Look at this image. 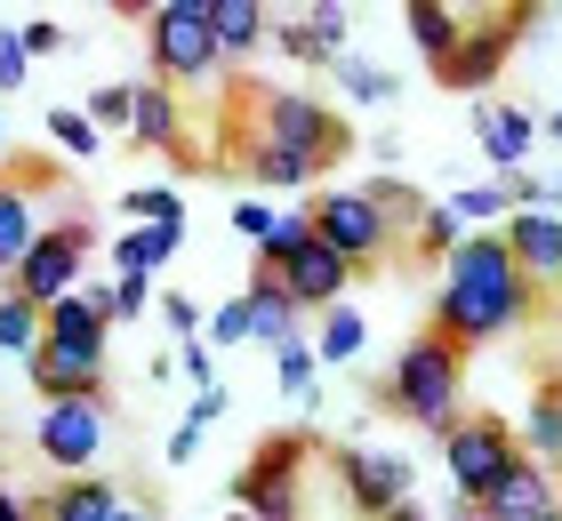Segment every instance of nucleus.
<instances>
[{
	"instance_id": "nucleus-31",
	"label": "nucleus",
	"mask_w": 562,
	"mask_h": 521,
	"mask_svg": "<svg viewBox=\"0 0 562 521\" xmlns=\"http://www.w3.org/2000/svg\"><path fill=\"white\" fill-rule=\"evenodd\" d=\"M48 137H57L72 161H105V128H97L81 104H48Z\"/></svg>"
},
{
	"instance_id": "nucleus-40",
	"label": "nucleus",
	"mask_w": 562,
	"mask_h": 521,
	"mask_svg": "<svg viewBox=\"0 0 562 521\" xmlns=\"http://www.w3.org/2000/svg\"><path fill=\"white\" fill-rule=\"evenodd\" d=\"M24 72H33V48L16 24H0V89H24Z\"/></svg>"
},
{
	"instance_id": "nucleus-42",
	"label": "nucleus",
	"mask_w": 562,
	"mask_h": 521,
	"mask_svg": "<svg viewBox=\"0 0 562 521\" xmlns=\"http://www.w3.org/2000/svg\"><path fill=\"white\" fill-rule=\"evenodd\" d=\"M16 33H24V48H33V57H57V48L72 41V33H65V24H57V16H24V24H16Z\"/></svg>"
},
{
	"instance_id": "nucleus-16",
	"label": "nucleus",
	"mask_w": 562,
	"mask_h": 521,
	"mask_svg": "<svg viewBox=\"0 0 562 521\" xmlns=\"http://www.w3.org/2000/svg\"><path fill=\"white\" fill-rule=\"evenodd\" d=\"M498 233L515 249V265L530 273V290H562V217L554 208H515Z\"/></svg>"
},
{
	"instance_id": "nucleus-51",
	"label": "nucleus",
	"mask_w": 562,
	"mask_h": 521,
	"mask_svg": "<svg viewBox=\"0 0 562 521\" xmlns=\"http://www.w3.org/2000/svg\"><path fill=\"white\" fill-rule=\"evenodd\" d=\"M547 128H554V137H562V104H554V113H547Z\"/></svg>"
},
{
	"instance_id": "nucleus-29",
	"label": "nucleus",
	"mask_w": 562,
	"mask_h": 521,
	"mask_svg": "<svg viewBox=\"0 0 562 521\" xmlns=\"http://www.w3.org/2000/svg\"><path fill=\"white\" fill-rule=\"evenodd\" d=\"M273 377H281V394H297L305 409H322V361H314V337L281 346V353H273Z\"/></svg>"
},
{
	"instance_id": "nucleus-19",
	"label": "nucleus",
	"mask_w": 562,
	"mask_h": 521,
	"mask_svg": "<svg viewBox=\"0 0 562 521\" xmlns=\"http://www.w3.org/2000/svg\"><path fill=\"white\" fill-rule=\"evenodd\" d=\"M241 152H249V185H258L266 201H273V193H305V201L322 193V169L305 161V152H290V145H273V137H249Z\"/></svg>"
},
{
	"instance_id": "nucleus-14",
	"label": "nucleus",
	"mask_w": 562,
	"mask_h": 521,
	"mask_svg": "<svg viewBox=\"0 0 562 521\" xmlns=\"http://www.w3.org/2000/svg\"><path fill=\"white\" fill-rule=\"evenodd\" d=\"M346 33H353V16L338 9V0H314V9L273 16V48H281V57H297V65H338L346 57Z\"/></svg>"
},
{
	"instance_id": "nucleus-26",
	"label": "nucleus",
	"mask_w": 562,
	"mask_h": 521,
	"mask_svg": "<svg viewBox=\"0 0 562 521\" xmlns=\"http://www.w3.org/2000/svg\"><path fill=\"white\" fill-rule=\"evenodd\" d=\"M362 346H370V321H362V305H329L322 313V329H314V361L322 370H346V361H362Z\"/></svg>"
},
{
	"instance_id": "nucleus-8",
	"label": "nucleus",
	"mask_w": 562,
	"mask_h": 521,
	"mask_svg": "<svg viewBox=\"0 0 562 521\" xmlns=\"http://www.w3.org/2000/svg\"><path fill=\"white\" fill-rule=\"evenodd\" d=\"M105 441H113V401L105 394H81V401H41L33 417V450L57 465V474H89L97 457H105Z\"/></svg>"
},
{
	"instance_id": "nucleus-33",
	"label": "nucleus",
	"mask_w": 562,
	"mask_h": 521,
	"mask_svg": "<svg viewBox=\"0 0 562 521\" xmlns=\"http://www.w3.org/2000/svg\"><path fill=\"white\" fill-rule=\"evenodd\" d=\"M362 193H370V201H378V208H386V217H394V233H418V217L434 208V201H426V193L411 185V177H394V169L378 177V185H362Z\"/></svg>"
},
{
	"instance_id": "nucleus-38",
	"label": "nucleus",
	"mask_w": 562,
	"mask_h": 521,
	"mask_svg": "<svg viewBox=\"0 0 562 521\" xmlns=\"http://www.w3.org/2000/svg\"><path fill=\"white\" fill-rule=\"evenodd\" d=\"M234 233H241L249 249H266L273 233H281V208H273L266 193H249V201H234Z\"/></svg>"
},
{
	"instance_id": "nucleus-50",
	"label": "nucleus",
	"mask_w": 562,
	"mask_h": 521,
	"mask_svg": "<svg viewBox=\"0 0 562 521\" xmlns=\"http://www.w3.org/2000/svg\"><path fill=\"white\" fill-rule=\"evenodd\" d=\"M9 152H16V137H9V104H0V169H9Z\"/></svg>"
},
{
	"instance_id": "nucleus-21",
	"label": "nucleus",
	"mask_w": 562,
	"mask_h": 521,
	"mask_svg": "<svg viewBox=\"0 0 562 521\" xmlns=\"http://www.w3.org/2000/svg\"><path fill=\"white\" fill-rule=\"evenodd\" d=\"M121 513V489L105 474H72L41 498V521H113Z\"/></svg>"
},
{
	"instance_id": "nucleus-28",
	"label": "nucleus",
	"mask_w": 562,
	"mask_h": 521,
	"mask_svg": "<svg viewBox=\"0 0 562 521\" xmlns=\"http://www.w3.org/2000/svg\"><path fill=\"white\" fill-rule=\"evenodd\" d=\"M48 346H81V353H105V321L89 313V297H65V305H48Z\"/></svg>"
},
{
	"instance_id": "nucleus-4",
	"label": "nucleus",
	"mask_w": 562,
	"mask_h": 521,
	"mask_svg": "<svg viewBox=\"0 0 562 521\" xmlns=\"http://www.w3.org/2000/svg\"><path fill=\"white\" fill-rule=\"evenodd\" d=\"M258 137L305 152V161L329 177V169H338L346 152H353V121L338 113V104L305 97V89H258Z\"/></svg>"
},
{
	"instance_id": "nucleus-11",
	"label": "nucleus",
	"mask_w": 562,
	"mask_h": 521,
	"mask_svg": "<svg viewBox=\"0 0 562 521\" xmlns=\"http://www.w3.org/2000/svg\"><path fill=\"white\" fill-rule=\"evenodd\" d=\"M329 465H338V489H346V506L362 513V521L411 506V489H418V465L402 457V450H338Z\"/></svg>"
},
{
	"instance_id": "nucleus-32",
	"label": "nucleus",
	"mask_w": 562,
	"mask_h": 521,
	"mask_svg": "<svg viewBox=\"0 0 562 521\" xmlns=\"http://www.w3.org/2000/svg\"><path fill=\"white\" fill-rule=\"evenodd\" d=\"M329 81L346 89V104H394V72L370 65V57H338V65H329Z\"/></svg>"
},
{
	"instance_id": "nucleus-5",
	"label": "nucleus",
	"mask_w": 562,
	"mask_h": 521,
	"mask_svg": "<svg viewBox=\"0 0 562 521\" xmlns=\"http://www.w3.org/2000/svg\"><path fill=\"white\" fill-rule=\"evenodd\" d=\"M145 57H153V81H210L225 65L210 0H161V9H145Z\"/></svg>"
},
{
	"instance_id": "nucleus-44",
	"label": "nucleus",
	"mask_w": 562,
	"mask_h": 521,
	"mask_svg": "<svg viewBox=\"0 0 562 521\" xmlns=\"http://www.w3.org/2000/svg\"><path fill=\"white\" fill-rule=\"evenodd\" d=\"M241 513H249V521H297L305 506H297V489H266V498H258V506H241Z\"/></svg>"
},
{
	"instance_id": "nucleus-48",
	"label": "nucleus",
	"mask_w": 562,
	"mask_h": 521,
	"mask_svg": "<svg viewBox=\"0 0 562 521\" xmlns=\"http://www.w3.org/2000/svg\"><path fill=\"white\" fill-rule=\"evenodd\" d=\"M113 521H161V513H153L145 498H121V513H113Z\"/></svg>"
},
{
	"instance_id": "nucleus-49",
	"label": "nucleus",
	"mask_w": 562,
	"mask_h": 521,
	"mask_svg": "<svg viewBox=\"0 0 562 521\" xmlns=\"http://www.w3.org/2000/svg\"><path fill=\"white\" fill-rule=\"evenodd\" d=\"M378 521H434V513H426V506L411 498V506H394V513H378Z\"/></svg>"
},
{
	"instance_id": "nucleus-37",
	"label": "nucleus",
	"mask_w": 562,
	"mask_h": 521,
	"mask_svg": "<svg viewBox=\"0 0 562 521\" xmlns=\"http://www.w3.org/2000/svg\"><path fill=\"white\" fill-rule=\"evenodd\" d=\"M506 208H554V217H562V177H547V169L506 177Z\"/></svg>"
},
{
	"instance_id": "nucleus-20",
	"label": "nucleus",
	"mask_w": 562,
	"mask_h": 521,
	"mask_svg": "<svg viewBox=\"0 0 562 521\" xmlns=\"http://www.w3.org/2000/svg\"><path fill=\"white\" fill-rule=\"evenodd\" d=\"M241 297H249V346L281 353V346L305 337V313H297V297L281 290V281H241Z\"/></svg>"
},
{
	"instance_id": "nucleus-30",
	"label": "nucleus",
	"mask_w": 562,
	"mask_h": 521,
	"mask_svg": "<svg viewBox=\"0 0 562 521\" xmlns=\"http://www.w3.org/2000/svg\"><path fill=\"white\" fill-rule=\"evenodd\" d=\"M121 217H130V225H169V233H186V193H177V185H130V193H121Z\"/></svg>"
},
{
	"instance_id": "nucleus-47",
	"label": "nucleus",
	"mask_w": 562,
	"mask_h": 521,
	"mask_svg": "<svg viewBox=\"0 0 562 521\" xmlns=\"http://www.w3.org/2000/svg\"><path fill=\"white\" fill-rule=\"evenodd\" d=\"M0 521H41V506H24L9 482H0Z\"/></svg>"
},
{
	"instance_id": "nucleus-15",
	"label": "nucleus",
	"mask_w": 562,
	"mask_h": 521,
	"mask_svg": "<svg viewBox=\"0 0 562 521\" xmlns=\"http://www.w3.org/2000/svg\"><path fill=\"white\" fill-rule=\"evenodd\" d=\"M41 193H48V177H41V169H33V177H9V169H0V273H9V281H16L24 257H33V241L48 233Z\"/></svg>"
},
{
	"instance_id": "nucleus-17",
	"label": "nucleus",
	"mask_w": 562,
	"mask_h": 521,
	"mask_svg": "<svg viewBox=\"0 0 562 521\" xmlns=\"http://www.w3.org/2000/svg\"><path fill=\"white\" fill-rule=\"evenodd\" d=\"M41 401H81V394H105V353H81V346H41L24 361Z\"/></svg>"
},
{
	"instance_id": "nucleus-6",
	"label": "nucleus",
	"mask_w": 562,
	"mask_h": 521,
	"mask_svg": "<svg viewBox=\"0 0 562 521\" xmlns=\"http://www.w3.org/2000/svg\"><path fill=\"white\" fill-rule=\"evenodd\" d=\"M89 249H97V225L81 217V208H65V217H48V233L33 241V257L16 265L9 290H16V297H33L41 313H48V305H65V297H81V265H89Z\"/></svg>"
},
{
	"instance_id": "nucleus-24",
	"label": "nucleus",
	"mask_w": 562,
	"mask_h": 521,
	"mask_svg": "<svg viewBox=\"0 0 562 521\" xmlns=\"http://www.w3.org/2000/svg\"><path fill=\"white\" fill-rule=\"evenodd\" d=\"M402 24H411V48L442 72L450 57H458V41H467V24H458V9H442V0H411L402 9Z\"/></svg>"
},
{
	"instance_id": "nucleus-46",
	"label": "nucleus",
	"mask_w": 562,
	"mask_h": 521,
	"mask_svg": "<svg viewBox=\"0 0 562 521\" xmlns=\"http://www.w3.org/2000/svg\"><path fill=\"white\" fill-rule=\"evenodd\" d=\"M193 450H201V426H177L169 433V465H193Z\"/></svg>"
},
{
	"instance_id": "nucleus-2",
	"label": "nucleus",
	"mask_w": 562,
	"mask_h": 521,
	"mask_svg": "<svg viewBox=\"0 0 562 521\" xmlns=\"http://www.w3.org/2000/svg\"><path fill=\"white\" fill-rule=\"evenodd\" d=\"M411 426H426V433H450L458 417H467V353L450 346V337H434V329H418L411 346L394 353V370H386V385H378Z\"/></svg>"
},
{
	"instance_id": "nucleus-18",
	"label": "nucleus",
	"mask_w": 562,
	"mask_h": 521,
	"mask_svg": "<svg viewBox=\"0 0 562 521\" xmlns=\"http://www.w3.org/2000/svg\"><path fill=\"white\" fill-rule=\"evenodd\" d=\"M130 152H186V104H177L169 81H137V104H130Z\"/></svg>"
},
{
	"instance_id": "nucleus-52",
	"label": "nucleus",
	"mask_w": 562,
	"mask_h": 521,
	"mask_svg": "<svg viewBox=\"0 0 562 521\" xmlns=\"http://www.w3.org/2000/svg\"><path fill=\"white\" fill-rule=\"evenodd\" d=\"M530 521H562V506H554V513H530Z\"/></svg>"
},
{
	"instance_id": "nucleus-41",
	"label": "nucleus",
	"mask_w": 562,
	"mask_h": 521,
	"mask_svg": "<svg viewBox=\"0 0 562 521\" xmlns=\"http://www.w3.org/2000/svg\"><path fill=\"white\" fill-rule=\"evenodd\" d=\"M161 321L177 329V346H193V337H201V305H193L186 290H169V297H161Z\"/></svg>"
},
{
	"instance_id": "nucleus-53",
	"label": "nucleus",
	"mask_w": 562,
	"mask_h": 521,
	"mask_svg": "<svg viewBox=\"0 0 562 521\" xmlns=\"http://www.w3.org/2000/svg\"><path fill=\"white\" fill-rule=\"evenodd\" d=\"M554 145H562V137H554Z\"/></svg>"
},
{
	"instance_id": "nucleus-9",
	"label": "nucleus",
	"mask_w": 562,
	"mask_h": 521,
	"mask_svg": "<svg viewBox=\"0 0 562 521\" xmlns=\"http://www.w3.org/2000/svg\"><path fill=\"white\" fill-rule=\"evenodd\" d=\"M249 281H281V290L297 297V313H314V321H322L329 305H346L353 265L322 241V233H305V241H297V249H281V257H249Z\"/></svg>"
},
{
	"instance_id": "nucleus-27",
	"label": "nucleus",
	"mask_w": 562,
	"mask_h": 521,
	"mask_svg": "<svg viewBox=\"0 0 562 521\" xmlns=\"http://www.w3.org/2000/svg\"><path fill=\"white\" fill-rule=\"evenodd\" d=\"M48 346V313L33 305V297H0V361H33Z\"/></svg>"
},
{
	"instance_id": "nucleus-12",
	"label": "nucleus",
	"mask_w": 562,
	"mask_h": 521,
	"mask_svg": "<svg viewBox=\"0 0 562 521\" xmlns=\"http://www.w3.org/2000/svg\"><path fill=\"white\" fill-rule=\"evenodd\" d=\"M474 145H482V161H491V185H506V177L530 169L539 113H530V104H506V97H482L474 104Z\"/></svg>"
},
{
	"instance_id": "nucleus-7",
	"label": "nucleus",
	"mask_w": 562,
	"mask_h": 521,
	"mask_svg": "<svg viewBox=\"0 0 562 521\" xmlns=\"http://www.w3.org/2000/svg\"><path fill=\"white\" fill-rule=\"evenodd\" d=\"M305 217H314V233H322V241L346 257L353 273H362V265H378V257L394 249V217H386V208H378L362 185H322L314 201H305Z\"/></svg>"
},
{
	"instance_id": "nucleus-22",
	"label": "nucleus",
	"mask_w": 562,
	"mask_h": 521,
	"mask_svg": "<svg viewBox=\"0 0 562 521\" xmlns=\"http://www.w3.org/2000/svg\"><path fill=\"white\" fill-rule=\"evenodd\" d=\"M210 24H217V48H225V65L258 57V48L273 41V16L258 9V0H210Z\"/></svg>"
},
{
	"instance_id": "nucleus-10",
	"label": "nucleus",
	"mask_w": 562,
	"mask_h": 521,
	"mask_svg": "<svg viewBox=\"0 0 562 521\" xmlns=\"http://www.w3.org/2000/svg\"><path fill=\"white\" fill-rule=\"evenodd\" d=\"M522 16H530V9H498L491 24H467L458 57H450L442 72H434V81H442L450 97H474V104H482V89H491L498 72H506V57L522 48Z\"/></svg>"
},
{
	"instance_id": "nucleus-3",
	"label": "nucleus",
	"mask_w": 562,
	"mask_h": 521,
	"mask_svg": "<svg viewBox=\"0 0 562 521\" xmlns=\"http://www.w3.org/2000/svg\"><path fill=\"white\" fill-rule=\"evenodd\" d=\"M522 465V433L506 426L498 409H467L458 426L442 433V474H450V498L458 506H491L498 482Z\"/></svg>"
},
{
	"instance_id": "nucleus-13",
	"label": "nucleus",
	"mask_w": 562,
	"mask_h": 521,
	"mask_svg": "<svg viewBox=\"0 0 562 521\" xmlns=\"http://www.w3.org/2000/svg\"><path fill=\"white\" fill-rule=\"evenodd\" d=\"M322 457V433H266L258 450H249V465L234 474V506H258L266 489H297V465H314Z\"/></svg>"
},
{
	"instance_id": "nucleus-23",
	"label": "nucleus",
	"mask_w": 562,
	"mask_h": 521,
	"mask_svg": "<svg viewBox=\"0 0 562 521\" xmlns=\"http://www.w3.org/2000/svg\"><path fill=\"white\" fill-rule=\"evenodd\" d=\"M177 249H186V233H169V225H130V233H113V273L153 281Z\"/></svg>"
},
{
	"instance_id": "nucleus-45",
	"label": "nucleus",
	"mask_w": 562,
	"mask_h": 521,
	"mask_svg": "<svg viewBox=\"0 0 562 521\" xmlns=\"http://www.w3.org/2000/svg\"><path fill=\"white\" fill-rule=\"evenodd\" d=\"M217 417H225V385H201V394H193V409H186V426H201V433H210Z\"/></svg>"
},
{
	"instance_id": "nucleus-43",
	"label": "nucleus",
	"mask_w": 562,
	"mask_h": 521,
	"mask_svg": "<svg viewBox=\"0 0 562 521\" xmlns=\"http://www.w3.org/2000/svg\"><path fill=\"white\" fill-rule=\"evenodd\" d=\"M177 370L193 377V394H201V385H217V346H201V337H193V346H177Z\"/></svg>"
},
{
	"instance_id": "nucleus-1",
	"label": "nucleus",
	"mask_w": 562,
	"mask_h": 521,
	"mask_svg": "<svg viewBox=\"0 0 562 521\" xmlns=\"http://www.w3.org/2000/svg\"><path fill=\"white\" fill-rule=\"evenodd\" d=\"M530 305H539V290H530V273L515 265V249H506V233H467L450 257H442V281H434V337H450L458 353L474 346H498L506 329L530 321Z\"/></svg>"
},
{
	"instance_id": "nucleus-39",
	"label": "nucleus",
	"mask_w": 562,
	"mask_h": 521,
	"mask_svg": "<svg viewBox=\"0 0 562 521\" xmlns=\"http://www.w3.org/2000/svg\"><path fill=\"white\" fill-rule=\"evenodd\" d=\"M210 346H249V297H225L210 313Z\"/></svg>"
},
{
	"instance_id": "nucleus-34",
	"label": "nucleus",
	"mask_w": 562,
	"mask_h": 521,
	"mask_svg": "<svg viewBox=\"0 0 562 521\" xmlns=\"http://www.w3.org/2000/svg\"><path fill=\"white\" fill-rule=\"evenodd\" d=\"M450 217L467 225V233H491L482 217H498V225H506L515 208H506V185H458V193H450Z\"/></svg>"
},
{
	"instance_id": "nucleus-35",
	"label": "nucleus",
	"mask_w": 562,
	"mask_h": 521,
	"mask_svg": "<svg viewBox=\"0 0 562 521\" xmlns=\"http://www.w3.org/2000/svg\"><path fill=\"white\" fill-rule=\"evenodd\" d=\"M411 241H418V257H434V265H442V257H450L458 241H467V225L450 217V201H434L426 217H418V233H411Z\"/></svg>"
},
{
	"instance_id": "nucleus-36",
	"label": "nucleus",
	"mask_w": 562,
	"mask_h": 521,
	"mask_svg": "<svg viewBox=\"0 0 562 521\" xmlns=\"http://www.w3.org/2000/svg\"><path fill=\"white\" fill-rule=\"evenodd\" d=\"M130 104H137V81H105V89L81 97V113H89L97 128H121V137H130Z\"/></svg>"
},
{
	"instance_id": "nucleus-25",
	"label": "nucleus",
	"mask_w": 562,
	"mask_h": 521,
	"mask_svg": "<svg viewBox=\"0 0 562 521\" xmlns=\"http://www.w3.org/2000/svg\"><path fill=\"white\" fill-rule=\"evenodd\" d=\"M522 457L562 465V377H547L539 394L522 401Z\"/></svg>"
}]
</instances>
